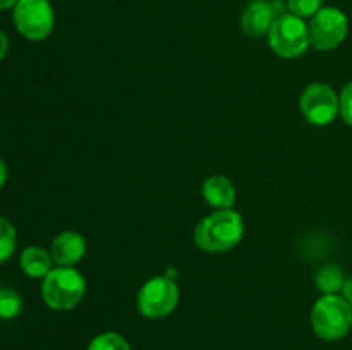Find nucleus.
<instances>
[{"mask_svg": "<svg viewBox=\"0 0 352 350\" xmlns=\"http://www.w3.org/2000/svg\"><path fill=\"white\" fill-rule=\"evenodd\" d=\"M244 235L243 216L234 209H217L198 223L195 230L196 246L205 253H227Z\"/></svg>", "mask_w": 352, "mask_h": 350, "instance_id": "1", "label": "nucleus"}, {"mask_svg": "<svg viewBox=\"0 0 352 350\" xmlns=\"http://www.w3.org/2000/svg\"><path fill=\"white\" fill-rule=\"evenodd\" d=\"M352 326V305L340 295H323L311 311V328L327 342L344 338Z\"/></svg>", "mask_w": 352, "mask_h": 350, "instance_id": "2", "label": "nucleus"}, {"mask_svg": "<svg viewBox=\"0 0 352 350\" xmlns=\"http://www.w3.org/2000/svg\"><path fill=\"white\" fill-rule=\"evenodd\" d=\"M86 281L79 271L69 266H58L43 278L41 295L45 304L54 311H69L85 297Z\"/></svg>", "mask_w": 352, "mask_h": 350, "instance_id": "3", "label": "nucleus"}, {"mask_svg": "<svg viewBox=\"0 0 352 350\" xmlns=\"http://www.w3.org/2000/svg\"><path fill=\"white\" fill-rule=\"evenodd\" d=\"M268 45L278 57H299L309 47L308 24L291 12L282 14L268 31Z\"/></svg>", "mask_w": 352, "mask_h": 350, "instance_id": "4", "label": "nucleus"}, {"mask_svg": "<svg viewBox=\"0 0 352 350\" xmlns=\"http://www.w3.org/2000/svg\"><path fill=\"white\" fill-rule=\"evenodd\" d=\"M179 304V288L168 277H155L138 292V309L148 319H160L174 312Z\"/></svg>", "mask_w": 352, "mask_h": 350, "instance_id": "5", "label": "nucleus"}, {"mask_svg": "<svg viewBox=\"0 0 352 350\" xmlns=\"http://www.w3.org/2000/svg\"><path fill=\"white\" fill-rule=\"evenodd\" d=\"M349 23L342 10L336 7H322L308 24L309 45L320 51H329L339 47L347 36Z\"/></svg>", "mask_w": 352, "mask_h": 350, "instance_id": "6", "label": "nucleus"}, {"mask_svg": "<svg viewBox=\"0 0 352 350\" xmlns=\"http://www.w3.org/2000/svg\"><path fill=\"white\" fill-rule=\"evenodd\" d=\"M14 24L24 38L41 41L54 30V10L48 0H19L14 7Z\"/></svg>", "mask_w": 352, "mask_h": 350, "instance_id": "7", "label": "nucleus"}, {"mask_svg": "<svg viewBox=\"0 0 352 350\" xmlns=\"http://www.w3.org/2000/svg\"><path fill=\"white\" fill-rule=\"evenodd\" d=\"M299 106H301L302 115L313 126H329L330 122L336 120L340 110L337 93L333 91V88H330L329 84H323V82L309 84L302 91Z\"/></svg>", "mask_w": 352, "mask_h": 350, "instance_id": "8", "label": "nucleus"}, {"mask_svg": "<svg viewBox=\"0 0 352 350\" xmlns=\"http://www.w3.org/2000/svg\"><path fill=\"white\" fill-rule=\"evenodd\" d=\"M287 3L282 0H254L244 9L241 16V30L251 38H260L268 34L275 21L285 14Z\"/></svg>", "mask_w": 352, "mask_h": 350, "instance_id": "9", "label": "nucleus"}, {"mask_svg": "<svg viewBox=\"0 0 352 350\" xmlns=\"http://www.w3.org/2000/svg\"><path fill=\"white\" fill-rule=\"evenodd\" d=\"M85 237L76 232H71V230L58 233L50 244V256L54 263L58 264V266L72 268L85 257Z\"/></svg>", "mask_w": 352, "mask_h": 350, "instance_id": "10", "label": "nucleus"}, {"mask_svg": "<svg viewBox=\"0 0 352 350\" xmlns=\"http://www.w3.org/2000/svg\"><path fill=\"white\" fill-rule=\"evenodd\" d=\"M203 198L217 209H230L236 201L234 184L223 175H212L203 184Z\"/></svg>", "mask_w": 352, "mask_h": 350, "instance_id": "11", "label": "nucleus"}, {"mask_svg": "<svg viewBox=\"0 0 352 350\" xmlns=\"http://www.w3.org/2000/svg\"><path fill=\"white\" fill-rule=\"evenodd\" d=\"M21 270L31 278H45L52 271V259L47 250L40 247H26L21 254Z\"/></svg>", "mask_w": 352, "mask_h": 350, "instance_id": "12", "label": "nucleus"}, {"mask_svg": "<svg viewBox=\"0 0 352 350\" xmlns=\"http://www.w3.org/2000/svg\"><path fill=\"white\" fill-rule=\"evenodd\" d=\"M315 281L320 292H323L325 295H333L342 290L346 278H344L342 268L337 266V264H327L318 271Z\"/></svg>", "mask_w": 352, "mask_h": 350, "instance_id": "13", "label": "nucleus"}, {"mask_svg": "<svg viewBox=\"0 0 352 350\" xmlns=\"http://www.w3.org/2000/svg\"><path fill=\"white\" fill-rule=\"evenodd\" d=\"M16 249V230L7 218L0 216V263L9 259Z\"/></svg>", "mask_w": 352, "mask_h": 350, "instance_id": "14", "label": "nucleus"}, {"mask_svg": "<svg viewBox=\"0 0 352 350\" xmlns=\"http://www.w3.org/2000/svg\"><path fill=\"white\" fill-rule=\"evenodd\" d=\"M23 309V299L19 294L9 288H2L0 290V318L2 319H12Z\"/></svg>", "mask_w": 352, "mask_h": 350, "instance_id": "15", "label": "nucleus"}, {"mask_svg": "<svg viewBox=\"0 0 352 350\" xmlns=\"http://www.w3.org/2000/svg\"><path fill=\"white\" fill-rule=\"evenodd\" d=\"M88 350H131V347L127 340L117 333H102L91 340Z\"/></svg>", "mask_w": 352, "mask_h": 350, "instance_id": "16", "label": "nucleus"}, {"mask_svg": "<svg viewBox=\"0 0 352 350\" xmlns=\"http://www.w3.org/2000/svg\"><path fill=\"white\" fill-rule=\"evenodd\" d=\"M323 7V0H287L289 12L301 17H313Z\"/></svg>", "mask_w": 352, "mask_h": 350, "instance_id": "17", "label": "nucleus"}, {"mask_svg": "<svg viewBox=\"0 0 352 350\" xmlns=\"http://www.w3.org/2000/svg\"><path fill=\"white\" fill-rule=\"evenodd\" d=\"M339 113L342 115V119L346 120L349 126H352V81L344 86L342 93H340L339 96Z\"/></svg>", "mask_w": 352, "mask_h": 350, "instance_id": "18", "label": "nucleus"}, {"mask_svg": "<svg viewBox=\"0 0 352 350\" xmlns=\"http://www.w3.org/2000/svg\"><path fill=\"white\" fill-rule=\"evenodd\" d=\"M7 50H9V40H7L6 33H2V31H0V60L6 57Z\"/></svg>", "mask_w": 352, "mask_h": 350, "instance_id": "19", "label": "nucleus"}, {"mask_svg": "<svg viewBox=\"0 0 352 350\" xmlns=\"http://www.w3.org/2000/svg\"><path fill=\"white\" fill-rule=\"evenodd\" d=\"M342 294H344V299H346V301L352 305V278L346 280V283H344V288H342Z\"/></svg>", "mask_w": 352, "mask_h": 350, "instance_id": "20", "label": "nucleus"}, {"mask_svg": "<svg viewBox=\"0 0 352 350\" xmlns=\"http://www.w3.org/2000/svg\"><path fill=\"white\" fill-rule=\"evenodd\" d=\"M6 180H7V167H6V163L0 160V187L6 184Z\"/></svg>", "mask_w": 352, "mask_h": 350, "instance_id": "21", "label": "nucleus"}, {"mask_svg": "<svg viewBox=\"0 0 352 350\" xmlns=\"http://www.w3.org/2000/svg\"><path fill=\"white\" fill-rule=\"evenodd\" d=\"M17 2H19V0H0V10L10 9V7H16Z\"/></svg>", "mask_w": 352, "mask_h": 350, "instance_id": "22", "label": "nucleus"}, {"mask_svg": "<svg viewBox=\"0 0 352 350\" xmlns=\"http://www.w3.org/2000/svg\"><path fill=\"white\" fill-rule=\"evenodd\" d=\"M251 2H254V0H251Z\"/></svg>", "mask_w": 352, "mask_h": 350, "instance_id": "23", "label": "nucleus"}]
</instances>
